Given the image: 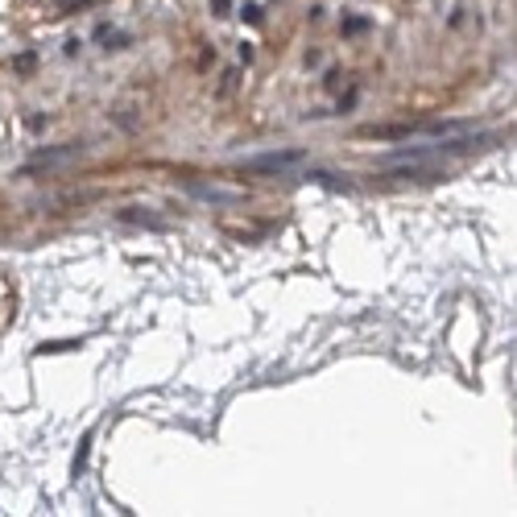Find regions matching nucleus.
<instances>
[{"mask_svg":"<svg viewBox=\"0 0 517 517\" xmlns=\"http://www.w3.org/2000/svg\"><path fill=\"white\" fill-rule=\"evenodd\" d=\"M298 162H302V153H298V149H282V153L248 157V162H244V170H290V166H298Z\"/></svg>","mask_w":517,"mask_h":517,"instance_id":"obj_1","label":"nucleus"},{"mask_svg":"<svg viewBox=\"0 0 517 517\" xmlns=\"http://www.w3.org/2000/svg\"><path fill=\"white\" fill-rule=\"evenodd\" d=\"M190 194L194 199H203V203H220V207H232V203H240V194H232V190H220V187H199V183H190Z\"/></svg>","mask_w":517,"mask_h":517,"instance_id":"obj_2","label":"nucleus"}]
</instances>
